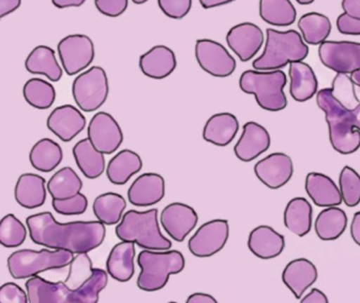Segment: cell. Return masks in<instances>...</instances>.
Wrapping results in <instances>:
<instances>
[{"label":"cell","instance_id":"obj_23","mask_svg":"<svg viewBox=\"0 0 360 303\" xmlns=\"http://www.w3.org/2000/svg\"><path fill=\"white\" fill-rule=\"evenodd\" d=\"M16 202L28 210L41 208L47 199L46 179L33 173L20 175L14 189Z\"/></svg>","mask_w":360,"mask_h":303},{"label":"cell","instance_id":"obj_24","mask_svg":"<svg viewBox=\"0 0 360 303\" xmlns=\"http://www.w3.org/2000/svg\"><path fill=\"white\" fill-rule=\"evenodd\" d=\"M305 191L314 203L320 208H330L342 203L340 189L330 177L321 173L307 175Z\"/></svg>","mask_w":360,"mask_h":303},{"label":"cell","instance_id":"obj_25","mask_svg":"<svg viewBox=\"0 0 360 303\" xmlns=\"http://www.w3.org/2000/svg\"><path fill=\"white\" fill-rule=\"evenodd\" d=\"M290 93L297 102H305L317 94L318 80L311 65L303 61L290 63Z\"/></svg>","mask_w":360,"mask_h":303},{"label":"cell","instance_id":"obj_44","mask_svg":"<svg viewBox=\"0 0 360 303\" xmlns=\"http://www.w3.org/2000/svg\"><path fill=\"white\" fill-rule=\"evenodd\" d=\"M129 0H94L96 8L104 16L115 18L126 12Z\"/></svg>","mask_w":360,"mask_h":303},{"label":"cell","instance_id":"obj_37","mask_svg":"<svg viewBox=\"0 0 360 303\" xmlns=\"http://www.w3.org/2000/svg\"><path fill=\"white\" fill-rule=\"evenodd\" d=\"M47 189L52 199H68L81 193L83 181L72 168L66 166L51 177Z\"/></svg>","mask_w":360,"mask_h":303},{"label":"cell","instance_id":"obj_17","mask_svg":"<svg viewBox=\"0 0 360 303\" xmlns=\"http://www.w3.org/2000/svg\"><path fill=\"white\" fill-rule=\"evenodd\" d=\"M82 109L72 105L56 107L47 120V126L64 142H70L86 126V117Z\"/></svg>","mask_w":360,"mask_h":303},{"label":"cell","instance_id":"obj_13","mask_svg":"<svg viewBox=\"0 0 360 303\" xmlns=\"http://www.w3.org/2000/svg\"><path fill=\"white\" fill-rule=\"evenodd\" d=\"M88 138L96 149L105 155L115 153L124 140L119 122L107 112H98L90 120Z\"/></svg>","mask_w":360,"mask_h":303},{"label":"cell","instance_id":"obj_30","mask_svg":"<svg viewBox=\"0 0 360 303\" xmlns=\"http://www.w3.org/2000/svg\"><path fill=\"white\" fill-rule=\"evenodd\" d=\"M77 166L84 176L88 179H96L102 176L105 170V154L101 153L92 144L89 138L82 139L73 147Z\"/></svg>","mask_w":360,"mask_h":303},{"label":"cell","instance_id":"obj_47","mask_svg":"<svg viewBox=\"0 0 360 303\" xmlns=\"http://www.w3.org/2000/svg\"><path fill=\"white\" fill-rule=\"evenodd\" d=\"M22 6V0H0V17L7 16L15 12Z\"/></svg>","mask_w":360,"mask_h":303},{"label":"cell","instance_id":"obj_41","mask_svg":"<svg viewBox=\"0 0 360 303\" xmlns=\"http://www.w3.org/2000/svg\"><path fill=\"white\" fill-rule=\"evenodd\" d=\"M52 206L58 214L75 216L87 210L88 199L84 194L79 193L68 199H52Z\"/></svg>","mask_w":360,"mask_h":303},{"label":"cell","instance_id":"obj_8","mask_svg":"<svg viewBox=\"0 0 360 303\" xmlns=\"http://www.w3.org/2000/svg\"><path fill=\"white\" fill-rule=\"evenodd\" d=\"M72 96L82 111H96L109 96V80L102 67H92L77 76L72 84Z\"/></svg>","mask_w":360,"mask_h":303},{"label":"cell","instance_id":"obj_4","mask_svg":"<svg viewBox=\"0 0 360 303\" xmlns=\"http://www.w3.org/2000/svg\"><path fill=\"white\" fill-rule=\"evenodd\" d=\"M158 215L157 208L145 212L127 210L115 227L117 237L122 241L134 242L144 250H170L172 241L161 233Z\"/></svg>","mask_w":360,"mask_h":303},{"label":"cell","instance_id":"obj_33","mask_svg":"<svg viewBox=\"0 0 360 303\" xmlns=\"http://www.w3.org/2000/svg\"><path fill=\"white\" fill-rule=\"evenodd\" d=\"M347 225V216L345 210L336 206L324 208L315 221V231L318 237L324 241L338 239Z\"/></svg>","mask_w":360,"mask_h":303},{"label":"cell","instance_id":"obj_53","mask_svg":"<svg viewBox=\"0 0 360 303\" xmlns=\"http://www.w3.org/2000/svg\"><path fill=\"white\" fill-rule=\"evenodd\" d=\"M349 76H351L352 79H353L355 86H359L360 88V69L354 72V73H352Z\"/></svg>","mask_w":360,"mask_h":303},{"label":"cell","instance_id":"obj_14","mask_svg":"<svg viewBox=\"0 0 360 303\" xmlns=\"http://www.w3.org/2000/svg\"><path fill=\"white\" fill-rule=\"evenodd\" d=\"M199 216L195 208L182 202L168 204L161 213V224L166 233L178 242L185 238L197 227Z\"/></svg>","mask_w":360,"mask_h":303},{"label":"cell","instance_id":"obj_50","mask_svg":"<svg viewBox=\"0 0 360 303\" xmlns=\"http://www.w3.org/2000/svg\"><path fill=\"white\" fill-rule=\"evenodd\" d=\"M351 236L354 242L360 246V212L354 214L351 223Z\"/></svg>","mask_w":360,"mask_h":303},{"label":"cell","instance_id":"obj_55","mask_svg":"<svg viewBox=\"0 0 360 303\" xmlns=\"http://www.w3.org/2000/svg\"><path fill=\"white\" fill-rule=\"evenodd\" d=\"M148 1V0H132V2L136 4H144L145 2Z\"/></svg>","mask_w":360,"mask_h":303},{"label":"cell","instance_id":"obj_38","mask_svg":"<svg viewBox=\"0 0 360 303\" xmlns=\"http://www.w3.org/2000/svg\"><path fill=\"white\" fill-rule=\"evenodd\" d=\"M25 100L37 109H48L53 105L56 90L53 84L41 78H31L22 88Z\"/></svg>","mask_w":360,"mask_h":303},{"label":"cell","instance_id":"obj_35","mask_svg":"<svg viewBox=\"0 0 360 303\" xmlns=\"http://www.w3.org/2000/svg\"><path fill=\"white\" fill-rule=\"evenodd\" d=\"M127 202L120 194L105 193L94 200L92 210L96 219L105 225H115L122 220Z\"/></svg>","mask_w":360,"mask_h":303},{"label":"cell","instance_id":"obj_20","mask_svg":"<svg viewBox=\"0 0 360 303\" xmlns=\"http://www.w3.org/2000/svg\"><path fill=\"white\" fill-rule=\"evenodd\" d=\"M318 271L309 259L298 258L288 263L282 273V281L286 288L300 300L309 286L317 281Z\"/></svg>","mask_w":360,"mask_h":303},{"label":"cell","instance_id":"obj_26","mask_svg":"<svg viewBox=\"0 0 360 303\" xmlns=\"http://www.w3.org/2000/svg\"><path fill=\"white\" fill-rule=\"evenodd\" d=\"M134 242L122 241L115 244L107 259V271L119 282H127L134 277L136 246Z\"/></svg>","mask_w":360,"mask_h":303},{"label":"cell","instance_id":"obj_6","mask_svg":"<svg viewBox=\"0 0 360 303\" xmlns=\"http://www.w3.org/2000/svg\"><path fill=\"white\" fill-rule=\"evenodd\" d=\"M286 83L288 78L281 69H248L242 73L239 80L242 92L254 95L259 107L269 112H279L285 109L288 98L283 88Z\"/></svg>","mask_w":360,"mask_h":303},{"label":"cell","instance_id":"obj_51","mask_svg":"<svg viewBox=\"0 0 360 303\" xmlns=\"http://www.w3.org/2000/svg\"><path fill=\"white\" fill-rule=\"evenodd\" d=\"M52 4L56 8H79L83 6L87 0H51Z\"/></svg>","mask_w":360,"mask_h":303},{"label":"cell","instance_id":"obj_7","mask_svg":"<svg viewBox=\"0 0 360 303\" xmlns=\"http://www.w3.org/2000/svg\"><path fill=\"white\" fill-rule=\"evenodd\" d=\"M73 258L75 252L70 250H52L48 248L41 250L25 248L10 255L8 269L14 279H26L50 269H64L70 265Z\"/></svg>","mask_w":360,"mask_h":303},{"label":"cell","instance_id":"obj_31","mask_svg":"<svg viewBox=\"0 0 360 303\" xmlns=\"http://www.w3.org/2000/svg\"><path fill=\"white\" fill-rule=\"evenodd\" d=\"M313 208L305 198L296 197L290 200L284 210V225L288 231L298 237H303L311 231Z\"/></svg>","mask_w":360,"mask_h":303},{"label":"cell","instance_id":"obj_1","mask_svg":"<svg viewBox=\"0 0 360 303\" xmlns=\"http://www.w3.org/2000/svg\"><path fill=\"white\" fill-rule=\"evenodd\" d=\"M26 223L35 244L52 250H70L75 254L96 250L106 237V227L101 221L60 223L50 212L31 215Z\"/></svg>","mask_w":360,"mask_h":303},{"label":"cell","instance_id":"obj_52","mask_svg":"<svg viewBox=\"0 0 360 303\" xmlns=\"http://www.w3.org/2000/svg\"><path fill=\"white\" fill-rule=\"evenodd\" d=\"M233 1H236V0H199L202 8H205V10L218 8V6H225V4H231Z\"/></svg>","mask_w":360,"mask_h":303},{"label":"cell","instance_id":"obj_42","mask_svg":"<svg viewBox=\"0 0 360 303\" xmlns=\"http://www.w3.org/2000/svg\"><path fill=\"white\" fill-rule=\"evenodd\" d=\"M158 4L166 16L182 19L191 12L193 0H158Z\"/></svg>","mask_w":360,"mask_h":303},{"label":"cell","instance_id":"obj_19","mask_svg":"<svg viewBox=\"0 0 360 303\" xmlns=\"http://www.w3.org/2000/svg\"><path fill=\"white\" fill-rule=\"evenodd\" d=\"M165 196V179L157 173L139 176L128 189V200L132 206H150L159 203Z\"/></svg>","mask_w":360,"mask_h":303},{"label":"cell","instance_id":"obj_39","mask_svg":"<svg viewBox=\"0 0 360 303\" xmlns=\"http://www.w3.org/2000/svg\"><path fill=\"white\" fill-rule=\"evenodd\" d=\"M27 227L15 215H6L0 222V243L8 248L22 245L27 239Z\"/></svg>","mask_w":360,"mask_h":303},{"label":"cell","instance_id":"obj_28","mask_svg":"<svg viewBox=\"0 0 360 303\" xmlns=\"http://www.w3.org/2000/svg\"><path fill=\"white\" fill-rule=\"evenodd\" d=\"M25 67L33 75L46 76L52 82L63 77V67L56 59V50L48 46H37L27 57Z\"/></svg>","mask_w":360,"mask_h":303},{"label":"cell","instance_id":"obj_45","mask_svg":"<svg viewBox=\"0 0 360 303\" xmlns=\"http://www.w3.org/2000/svg\"><path fill=\"white\" fill-rule=\"evenodd\" d=\"M337 29L345 35H360V19L354 18L349 15L342 13L339 15L336 21Z\"/></svg>","mask_w":360,"mask_h":303},{"label":"cell","instance_id":"obj_15","mask_svg":"<svg viewBox=\"0 0 360 303\" xmlns=\"http://www.w3.org/2000/svg\"><path fill=\"white\" fill-rule=\"evenodd\" d=\"M229 48L246 62L256 56L264 42L262 29L252 22H242L233 25L226 35Z\"/></svg>","mask_w":360,"mask_h":303},{"label":"cell","instance_id":"obj_22","mask_svg":"<svg viewBox=\"0 0 360 303\" xmlns=\"http://www.w3.org/2000/svg\"><path fill=\"white\" fill-rule=\"evenodd\" d=\"M248 246L255 256L269 260L281 255L285 248V239L273 227L259 225L250 231Z\"/></svg>","mask_w":360,"mask_h":303},{"label":"cell","instance_id":"obj_12","mask_svg":"<svg viewBox=\"0 0 360 303\" xmlns=\"http://www.w3.org/2000/svg\"><path fill=\"white\" fill-rule=\"evenodd\" d=\"M229 237V223L225 219H214L204 223L189 239L188 248L193 256L208 258L220 252Z\"/></svg>","mask_w":360,"mask_h":303},{"label":"cell","instance_id":"obj_43","mask_svg":"<svg viewBox=\"0 0 360 303\" xmlns=\"http://www.w3.org/2000/svg\"><path fill=\"white\" fill-rule=\"evenodd\" d=\"M28 292H25L18 284L7 282L0 288V303H28Z\"/></svg>","mask_w":360,"mask_h":303},{"label":"cell","instance_id":"obj_2","mask_svg":"<svg viewBox=\"0 0 360 303\" xmlns=\"http://www.w3.org/2000/svg\"><path fill=\"white\" fill-rule=\"evenodd\" d=\"M317 105L326 114L333 149L342 155L355 153L360 147V102L355 109H345L330 88H322L317 93Z\"/></svg>","mask_w":360,"mask_h":303},{"label":"cell","instance_id":"obj_16","mask_svg":"<svg viewBox=\"0 0 360 303\" xmlns=\"http://www.w3.org/2000/svg\"><path fill=\"white\" fill-rule=\"evenodd\" d=\"M257 178L271 189H280L292 179L294 164L284 153H273L255 164Z\"/></svg>","mask_w":360,"mask_h":303},{"label":"cell","instance_id":"obj_36","mask_svg":"<svg viewBox=\"0 0 360 303\" xmlns=\"http://www.w3.org/2000/svg\"><path fill=\"white\" fill-rule=\"evenodd\" d=\"M259 14L269 25L288 27L296 21L297 11L290 0H260Z\"/></svg>","mask_w":360,"mask_h":303},{"label":"cell","instance_id":"obj_34","mask_svg":"<svg viewBox=\"0 0 360 303\" xmlns=\"http://www.w3.org/2000/svg\"><path fill=\"white\" fill-rule=\"evenodd\" d=\"M298 27L305 43L317 46L328 39L332 31V23L326 15L311 12L300 17Z\"/></svg>","mask_w":360,"mask_h":303},{"label":"cell","instance_id":"obj_27","mask_svg":"<svg viewBox=\"0 0 360 303\" xmlns=\"http://www.w3.org/2000/svg\"><path fill=\"white\" fill-rule=\"evenodd\" d=\"M238 130L239 121L233 114L218 113L206 121L202 136L217 147H226L235 139Z\"/></svg>","mask_w":360,"mask_h":303},{"label":"cell","instance_id":"obj_10","mask_svg":"<svg viewBox=\"0 0 360 303\" xmlns=\"http://www.w3.org/2000/svg\"><path fill=\"white\" fill-rule=\"evenodd\" d=\"M195 59L200 67L214 77H229L237 67L236 59L220 42L198 39L195 46Z\"/></svg>","mask_w":360,"mask_h":303},{"label":"cell","instance_id":"obj_46","mask_svg":"<svg viewBox=\"0 0 360 303\" xmlns=\"http://www.w3.org/2000/svg\"><path fill=\"white\" fill-rule=\"evenodd\" d=\"M303 303H328V299L326 295L318 288H311L309 294L305 295L303 298L300 299Z\"/></svg>","mask_w":360,"mask_h":303},{"label":"cell","instance_id":"obj_18","mask_svg":"<svg viewBox=\"0 0 360 303\" xmlns=\"http://www.w3.org/2000/svg\"><path fill=\"white\" fill-rule=\"evenodd\" d=\"M271 147V136L266 128L255 121L246 122L243 132L233 147L238 159L250 162L258 158Z\"/></svg>","mask_w":360,"mask_h":303},{"label":"cell","instance_id":"obj_5","mask_svg":"<svg viewBox=\"0 0 360 303\" xmlns=\"http://www.w3.org/2000/svg\"><path fill=\"white\" fill-rule=\"evenodd\" d=\"M141 269L138 277L139 288L145 292H157L167 284L172 275L185 269V258L180 250H144L139 254Z\"/></svg>","mask_w":360,"mask_h":303},{"label":"cell","instance_id":"obj_29","mask_svg":"<svg viewBox=\"0 0 360 303\" xmlns=\"http://www.w3.org/2000/svg\"><path fill=\"white\" fill-rule=\"evenodd\" d=\"M143 168L141 156L131 149H122L109 161L107 177L112 184L124 185Z\"/></svg>","mask_w":360,"mask_h":303},{"label":"cell","instance_id":"obj_40","mask_svg":"<svg viewBox=\"0 0 360 303\" xmlns=\"http://www.w3.org/2000/svg\"><path fill=\"white\" fill-rule=\"evenodd\" d=\"M339 189L345 206L349 208L360 202V175L351 166H345L339 176Z\"/></svg>","mask_w":360,"mask_h":303},{"label":"cell","instance_id":"obj_48","mask_svg":"<svg viewBox=\"0 0 360 303\" xmlns=\"http://www.w3.org/2000/svg\"><path fill=\"white\" fill-rule=\"evenodd\" d=\"M341 6L345 14L360 19V0H342Z\"/></svg>","mask_w":360,"mask_h":303},{"label":"cell","instance_id":"obj_11","mask_svg":"<svg viewBox=\"0 0 360 303\" xmlns=\"http://www.w3.org/2000/svg\"><path fill=\"white\" fill-rule=\"evenodd\" d=\"M322 65L336 73L351 75L360 69V43L352 41H324L318 48Z\"/></svg>","mask_w":360,"mask_h":303},{"label":"cell","instance_id":"obj_54","mask_svg":"<svg viewBox=\"0 0 360 303\" xmlns=\"http://www.w3.org/2000/svg\"><path fill=\"white\" fill-rule=\"evenodd\" d=\"M299 4H302V6H307V4H313L315 0H296Z\"/></svg>","mask_w":360,"mask_h":303},{"label":"cell","instance_id":"obj_32","mask_svg":"<svg viewBox=\"0 0 360 303\" xmlns=\"http://www.w3.org/2000/svg\"><path fill=\"white\" fill-rule=\"evenodd\" d=\"M29 158L35 170L50 173L62 163L64 153L58 142L50 138H44L33 145Z\"/></svg>","mask_w":360,"mask_h":303},{"label":"cell","instance_id":"obj_21","mask_svg":"<svg viewBox=\"0 0 360 303\" xmlns=\"http://www.w3.org/2000/svg\"><path fill=\"white\" fill-rule=\"evenodd\" d=\"M141 71L153 79H164L176 69V57L174 50L166 46H155L140 57Z\"/></svg>","mask_w":360,"mask_h":303},{"label":"cell","instance_id":"obj_3","mask_svg":"<svg viewBox=\"0 0 360 303\" xmlns=\"http://www.w3.org/2000/svg\"><path fill=\"white\" fill-rule=\"evenodd\" d=\"M309 53L302 36L295 29L280 32L267 29L264 50L255 59L252 67L257 71L280 69L295 61H303Z\"/></svg>","mask_w":360,"mask_h":303},{"label":"cell","instance_id":"obj_49","mask_svg":"<svg viewBox=\"0 0 360 303\" xmlns=\"http://www.w3.org/2000/svg\"><path fill=\"white\" fill-rule=\"evenodd\" d=\"M187 303H217V299L205 292H195L187 298Z\"/></svg>","mask_w":360,"mask_h":303},{"label":"cell","instance_id":"obj_9","mask_svg":"<svg viewBox=\"0 0 360 303\" xmlns=\"http://www.w3.org/2000/svg\"><path fill=\"white\" fill-rule=\"evenodd\" d=\"M58 56L63 69L69 76H75L90 67L96 57V48L89 36L71 34L58 44Z\"/></svg>","mask_w":360,"mask_h":303}]
</instances>
